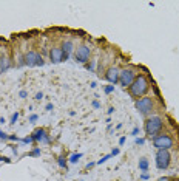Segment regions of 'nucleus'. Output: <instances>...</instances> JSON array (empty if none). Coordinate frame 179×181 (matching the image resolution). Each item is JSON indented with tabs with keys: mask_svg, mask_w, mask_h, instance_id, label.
<instances>
[{
	"mask_svg": "<svg viewBox=\"0 0 179 181\" xmlns=\"http://www.w3.org/2000/svg\"><path fill=\"white\" fill-rule=\"evenodd\" d=\"M148 88H150V84H148V79H147L144 75L136 76L134 82L128 87L130 94H131L133 98H141V96H144V94L148 91Z\"/></svg>",
	"mask_w": 179,
	"mask_h": 181,
	"instance_id": "obj_1",
	"label": "nucleus"
},
{
	"mask_svg": "<svg viewBox=\"0 0 179 181\" xmlns=\"http://www.w3.org/2000/svg\"><path fill=\"white\" fill-rule=\"evenodd\" d=\"M162 118L161 116H150L145 119V124H144V130L147 133L148 138H154L159 135V132L162 130Z\"/></svg>",
	"mask_w": 179,
	"mask_h": 181,
	"instance_id": "obj_2",
	"label": "nucleus"
},
{
	"mask_svg": "<svg viewBox=\"0 0 179 181\" xmlns=\"http://www.w3.org/2000/svg\"><path fill=\"white\" fill-rule=\"evenodd\" d=\"M153 146L158 150H170L173 147V139H171L170 135L161 133V135H158V136L153 138Z\"/></svg>",
	"mask_w": 179,
	"mask_h": 181,
	"instance_id": "obj_3",
	"label": "nucleus"
},
{
	"mask_svg": "<svg viewBox=\"0 0 179 181\" xmlns=\"http://www.w3.org/2000/svg\"><path fill=\"white\" fill-rule=\"evenodd\" d=\"M153 105H154V104H153V99L148 98V96H144V98H141V99L136 101V108H138V112H139L142 116H147L148 113H151Z\"/></svg>",
	"mask_w": 179,
	"mask_h": 181,
	"instance_id": "obj_4",
	"label": "nucleus"
},
{
	"mask_svg": "<svg viewBox=\"0 0 179 181\" xmlns=\"http://www.w3.org/2000/svg\"><path fill=\"white\" fill-rule=\"evenodd\" d=\"M90 56H91V48L86 47V45H80L74 51V60L79 64H88Z\"/></svg>",
	"mask_w": 179,
	"mask_h": 181,
	"instance_id": "obj_5",
	"label": "nucleus"
},
{
	"mask_svg": "<svg viewBox=\"0 0 179 181\" xmlns=\"http://www.w3.org/2000/svg\"><path fill=\"white\" fill-rule=\"evenodd\" d=\"M170 161H171V156H170L168 150H158V153H156V167L159 170L168 169Z\"/></svg>",
	"mask_w": 179,
	"mask_h": 181,
	"instance_id": "obj_6",
	"label": "nucleus"
},
{
	"mask_svg": "<svg viewBox=\"0 0 179 181\" xmlns=\"http://www.w3.org/2000/svg\"><path fill=\"white\" fill-rule=\"evenodd\" d=\"M23 60L28 67H42L45 62H43V57L37 53V51H28L25 56H23Z\"/></svg>",
	"mask_w": 179,
	"mask_h": 181,
	"instance_id": "obj_7",
	"label": "nucleus"
},
{
	"mask_svg": "<svg viewBox=\"0 0 179 181\" xmlns=\"http://www.w3.org/2000/svg\"><path fill=\"white\" fill-rule=\"evenodd\" d=\"M134 79H136V73H134L131 68L122 70L120 75H119V84H120L122 87H130V85L134 82Z\"/></svg>",
	"mask_w": 179,
	"mask_h": 181,
	"instance_id": "obj_8",
	"label": "nucleus"
},
{
	"mask_svg": "<svg viewBox=\"0 0 179 181\" xmlns=\"http://www.w3.org/2000/svg\"><path fill=\"white\" fill-rule=\"evenodd\" d=\"M119 75H120V71L116 68V67H110L107 70V73H105V79L110 82V84H117L119 82Z\"/></svg>",
	"mask_w": 179,
	"mask_h": 181,
	"instance_id": "obj_9",
	"label": "nucleus"
},
{
	"mask_svg": "<svg viewBox=\"0 0 179 181\" xmlns=\"http://www.w3.org/2000/svg\"><path fill=\"white\" fill-rule=\"evenodd\" d=\"M50 59H51L53 64H60V62H63V51H62V48H60V47H53V48L50 50Z\"/></svg>",
	"mask_w": 179,
	"mask_h": 181,
	"instance_id": "obj_10",
	"label": "nucleus"
},
{
	"mask_svg": "<svg viewBox=\"0 0 179 181\" xmlns=\"http://www.w3.org/2000/svg\"><path fill=\"white\" fill-rule=\"evenodd\" d=\"M32 139L34 141H37V142H50V136H48V133H47V130L45 129H37V130H34L32 132Z\"/></svg>",
	"mask_w": 179,
	"mask_h": 181,
	"instance_id": "obj_11",
	"label": "nucleus"
},
{
	"mask_svg": "<svg viewBox=\"0 0 179 181\" xmlns=\"http://www.w3.org/2000/svg\"><path fill=\"white\" fill-rule=\"evenodd\" d=\"M60 48H62V51H63V60H67V59L70 57V54L73 53L74 45H73L71 40H67V42H63V45H62Z\"/></svg>",
	"mask_w": 179,
	"mask_h": 181,
	"instance_id": "obj_12",
	"label": "nucleus"
},
{
	"mask_svg": "<svg viewBox=\"0 0 179 181\" xmlns=\"http://www.w3.org/2000/svg\"><path fill=\"white\" fill-rule=\"evenodd\" d=\"M11 67V62L6 56H0V73H5L8 71V68Z\"/></svg>",
	"mask_w": 179,
	"mask_h": 181,
	"instance_id": "obj_13",
	"label": "nucleus"
},
{
	"mask_svg": "<svg viewBox=\"0 0 179 181\" xmlns=\"http://www.w3.org/2000/svg\"><path fill=\"white\" fill-rule=\"evenodd\" d=\"M139 169H141L142 172H147V170H148V160H147V158H141V160H139Z\"/></svg>",
	"mask_w": 179,
	"mask_h": 181,
	"instance_id": "obj_14",
	"label": "nucleus"
},
{
	"mask_svg": "<svg viewBox=\"0 0 179 181\" xmlns=\"http://www.w3.org/2000/svg\"><path fill=\"white\" fill-rule=\"evenodd\" d=\"M80 158H82V153H73V155L70 156V163H73V164H74V163H77Z\"/></svg>",
	"mask_w": 179,
	"mask_h": 181,
	"instance_id": "obj_15",
	"label": "nucleus"
},
{
	"mask_svg": "<svg viewBox=\"0 0 179 181\" xmlns=\"http://www.w3.org/2000/svg\"><path fill=\"white\" fill-rule=\"evenodd\" d=\"M57 164H59L60 167H65V169H67V160H65L63 156H59V158H57Z\"/></svg>",
	"mask_w": 179,
	"mask_h": 181,
	"instance_id": "obj_16",
	"label": "nucleus"
},
{
	"mask_svg": "<svg viewBox=\"0 0 179 181\" xmlns=\"http://www.w3.org/2000/svg\"><path fill=\"white\" fill-rule=\"evenodd\" d=\"M110 158H111V155H105V156H102V158L97 161V164H104V163H107Z\"/></svg>",
	"mask_w": 179,
	"mask_h": 181,
	"instance_id": "obj_17",
	"label": "nucleus"
},
{
	"mask_svg": "<svg viewBox=\"0 0 179 181\" xmlns=\"http://www.w3.org/2000/svg\"><path fill=\"white\" fill-rule=\"evenodd\" d=\"M134 142H136L138 146H144V144H145V139H144V138H136V141H134Z\"/></svg>",
	"mask_w": 179,
	"mask_h": 181,
	"instance_id": "obj_18",
	"label": "nucleus"
},
{
	"mask_svg": "<svg viewBox=\"0 0 179 181\" xmlns=\"http://www.w3.org/2000/svg\"><path fill=\"white\" fill-rule=\"evenodd\" d=\"M22 142L29 144V142H34V139H32V136H26V138H23V139H22Z\"/></svg>",
	"mask_w": 179,
	"mask_h": 181,
	"instance_id": "obj_19",
	"label": "nucleus"
},
{
	"mask_svg": "<svg viewBox=\"0 0 179 181\" xmlns=\"http://www.w3.org/2000/svg\"><path fill=\"white\" fill-rule=\"evenodd\" d=\"M85 67H86V70H90V71H93V70H94V62H90V64H85Z\"/></svg>",
	"mask_w": 179,
	"mask_h": 181,
	"instance_id": "obj_20",
	"label": "nucleus"
},
{
	"mask_svg": "<svg viewBox=\"0 0 179 181\" xmlns=\"http://www.w3.org/2000/svg\"><path fill=\"white\" fill-rule=\"evenodd\" d=\"M17 119H19V113H17V112H16V113H14V115H13V116H11V121H10V122H11V124H14V122H16V121H17Z\"/></svg>",
	"mask_w": 179,
	"mask_h": 181,
	"instance_id": "obj_21",
	"label": "nucleus"
},
{
	"mask_svg": "<svg viewBox=\"0 0 179 181\" xmlns=\"http://www.w3.org/2000/svg\"><path fill=\"white\" fill-rule=\"evenodd\" d=\"M31 155H32V156H39V155H40V147H36V149L31 152Z\"/></svg>",
	"mask_w": 179,
	"mask_h": 181,
	"instance_id": "obj_22",
	"label": "nucleus"
},
{
	"mask_svg": "<svg viewBox=\"0 0 179 181\" xmlns=\"http://www.w3.org/2000/svg\"><path fill=\"white\" fill-rule=\"evenodd\" d=\"M113 90H114V85H107V87H105V93H107V94L111 93Z\"/></svg>",
	"mask_w": 179,
	"mask_h": 181,
	"instance_id": "obj_23",
	"label": "nucleus"
},
{
	"mask_svg": "<svg viewBox=\"0 0 179 181\" xmlns=\"http://www.w3.org/2000/svg\"><path fill=\"white\" fill-rule=\"evenodd\" d=\"M0 139H8V135H6V133H3L2 130H0Z\"/></svg>",
	"mask_w": 179,
	"mask_h": 181,
	"instance_id": "obj_24",
	"label": "nucleus"
},
{
	"mask_svg": "<svg viewBox=\"0 0 179 181\" xmlns=\"http://www.w3.org/2000/svg\"><path fill=\"white\" fill-rule=\"evenodd\" d=\"M37 121V115H31L29 116V122H36Z\"/></svg>",
	"mask_w": 179,
	"mask_h": 181,
	"instance_id": "obj_25",
	"label": "nucleus"
},
{
	"mask_svg": "<svg viewBox=\"0 0 179 181\" xmlns=\"http://www.w3.org/2000/svg\"><path fill=\"white\" fill-rule=\"evenodd\" d=\"M8 139H10V141H19V138H17L16 135H10V136H8Z\"/></svg>",
	"mask_w": 179,
	"mask_h": 181,
	"instance_id": "obj_26",
	"label": "nucleus"
},
{
	"mask_svg": "<svg viewBox=\"0 0 179 181\" xmlns=\"http://www.w3.org/2000/svg\"><path fill=\"white\" fill-rule=\"evenodd\" d=\"M19 96H20V98H26V96H28V93H26L25 90H22V91L19 93Z\"/></svg>",
	"mask_w": 179,
	"mask_h": 181,
	"instance_id": "obj_27",
	"label": "nucleus"
},
{
	"mask_svg": "<svg viewBox=\"0 0 179 181\" xmlns=\"http://www.w3.org/2000/svg\"><path fill=\"white\" fill-rule=\"evenodd\" d=\"M42 98H43V93H42V91H39V93L36 94V99H37V101H40Z\"/></svg>",
	"mask_w": 179,
	"mask_h": 181,
	"instance_id": "obj_28",
	"label": "nucleus"
},
{
	"mask_svg": "<svg viewBox=\"0 0 179 181\" xmlns=\"http://www.w3.org/2000/svg\"><path fill=\"white\" fill-rule=\"evenodd\" d=\"M0 161H5V163H8V164L11 163V160H10V158H5V156H0Z\"/></svg>",
	"mask_w": 179,
	"mask_h": 181,
	"instance_id": "obj_29",
	"label": "nucleus"
},
{
	"mask_svg": "<svg viewBox=\"0 0 179 181\" xmlns=\"http://www.w3.org/2000/svg\"><path fill=\"white\" fill-rule=\"evenodd\" d=\"M138 133H139V129H138V127H134L133 132H131V135H138Z\"/></svg>",
	"mask_w": 179,
	"mask_h": 181,
	"instance_id": "obj_30",
	"label": "nucleus"
},
{
	"mask_svg": "<svg viewBox=\"0 0 179 181\" xmlns=\"http://www.w3.org/2000/svg\"><path fill=\"white\" fill-rule=\"evenodd\" d=\"M141 178H142V179H148V178H150V175H148V173H142V175H141Z\"/></svg>",
	"mask_w": 179,
	"mask_h": 181,
	"instance_id": "obj_31",
	"label": "nucleus"
},
{
	"mask_svg": "<svg viewBox=\"0 0 179 181\" xmlns=\"http://www.w3.org/2000/svg\"><path fill=\"white\" fill-rule=\"evenodd\" d=\"M45 108H47L48 112H50V110H53V104H47V107H45Z\"/></svg>",
	"mask_w": 179,
	"mask_h": 181,
	"instance_id": "obj_32",
	"label": "nucleus"
},
{
	"mask_svg": "<svg viewBox=\"0 0 179 181\" xmlns=\"http://www.w3.org/2000/svg\"><path fill=\"white\" fill-rule=\"evenodd\" d=\"M93 107H94V108H99V107H101V104H99L97 101H94V102H93Z\"/></svg>",
	"mask_w": 179,
	"mask_h": 181,
	"instance_id": "obj_33",
	"label": "nucleus"
},
{
	"mask_svg": "<svg viewBox=\"0 0 179 181\" xmlns=\"http://www.w3.org/2000/svg\"><path fill=\"white\" fill-rule=\"evenodd\" d=\"M119 153V149H113V152H111V156H114V155H117Z\"/></svg>",
	"mask_w": 179,
	"mask_h": 181,
	"instance_id": "obj_34",
	"label": "nucleus"
},
{
	"mask_svg": "<svg viewBox=\"0 0 179 181\" xmlns=\"http://www.w3.org/2000/svg\"><path fill=\"white\" fill-rule=\"evenodd\" d=\"M158 181H170V179H168V178H167V176H161V178H159V179H158Z\"/></svg>",
	"mask_w": 179,
	"mask_h": 181,
	"instance_id": "obj_35",
	"label": "nucleus"
},
{
	"mask_svg": "<svg viewBox=\"0 0 179 181\" xmlns=\"http://www.w3.org/2000/svg\"><path fill=\"white\" fill-rule=\"evenodd\" d=\"M94 164H96V163H88V164H86V169H91Z\"/></svg>",
	"mask_w": 179,
	"mask_h": 181,
	"instance_id": "obj_36",
	"label": "nucleus"
},
{
	"mask_svg": "<svg viewBox=\"0 0 179 181\" xmlns=\"http://www.w3.org/2000/svg\"><path fill=\"white\" fill-rule=\"evenodd\" d=\"M90 87H91V88H96V87H97V84H96V82H91V84H90Z\"/></svg>",
	"mask_w": 179,
	"mask_h": 181,
	"instance_id": "obj_37",
	"label": "nucleus"
},
{
	"mask_svg": "<svg viewBox=\"0 0 179 181\" xmlns=\"http://www.w3.org/2000/svg\"><path fill=\"white\" fill-rule=\"evenodd\" d=\"M124 142H125V138H120V139H119V144H120V146H122V144H124Z\"/></svg>",
	"mask_w": 179,
	"mask_h": 181,
	"instance_id": "obj_38",
	"label": "nucleus"
},
{
	"mask_svg": "<svg viewBox=\"0 0 179 181\" xmlns=\"http://www.w3.org/2000/svg\"><path fill=\"white\" fill-rule=\"evenodd\" d=\"M173 181H179V179H173Z\"/></svg>",
	"mask_w": 179,
	"mask_h": 181,
	"instance_id": "obj_39",
	"label": "nucleus"
}]
</instances>
